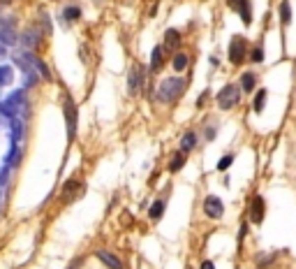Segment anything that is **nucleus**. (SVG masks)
Segmentation results:
<instances>
[{"mask_svg":"<svg viewBox=\"0 0 296 269\" xmlns=\"http://www.w3.org/2000/svg\"><path fill=\"white\" fill-rule=\"evenodd\" d=\"M185 91V79L183 77H167L162 79L158 86V100L160 102H171Z\"/></svg>","mask_w":296,"mask_h":269,"instance_id":"obj_1","label":"nucleus"},{"mask_svg":"<svg viewBox=\"0 0 296 269\" xmlns=\"http://www.w3.org/2000/svg\"><path fill=\"white\" fill-rule=\"evenodd\" d=\"M238 100H241V91H238V86H234V84L222 86L220 93H218V107H220V109L236 107Z\"/></svg>","mask_w":296,"mask_h":269,"instance_id":"obj_2","label":"nucleus"},{"mask_svg":"<svg viewBox=\"0 0 296 269\" xmlns=\"http://www.w3.org/2000/svg\"><path fill=\"white\" fill-rule=\"evenodd\" d=\"M63 114H65V123H67V139L72 142L76 137V105L69 95H65V100H63Z\"/></svg>","mask_w":296,"mask_h":269,"instance_id":"obj_3","label":"nucleus"},{"mask_svg":"<svg viewBox=\"0 0 296 269\" xmlns=\"http://www.w3.org/2000/svg\"><path fill=\"white\" fill-rule=\"evenodd\" d=\"M245 54H248L245 39L241 38V35L231 38V42H229V61L234 63V65H241V63L245 61Z\"/></svg>","mask_w":296,"mask_h":269,"instance_id":"obj_4","label":"nucleus"},{"mask_svg":"<svg viewBox=\"0 0 296 269\" xmlns=\"http://www.w3.org/2000/svg\"><path fill=\"white\" fill-rule=\"evenodd\" d=\"M204 211L208 218H222V214H225V204H222L220 197H215V195H208L204 200Z\"/></svg>","mask_w":296,"mask_h":269,"instance_id":"obj_5","label":"nucleus"},{"mask_svg":"<svg viewBox=\"0 0 296 269\" xmlns=\"http://www.w3.org/2000/svg\"><path fill=\"white\" fill-rule=\"evenodd\" d=\"M128 88H130V95H137L144 88V70L139 68V65H132V70H130Z\"/></svg>","mask_w":296,"mask_h":269,"instance_id":"obj_6","label":"nucleus"},{"mask_svg":"<svg viewBox=\"0 0 296 269\" xmlns=\"http://www.w3.org/2000/svg\"><path fill=\"white\" fill-rule=\"evenodd\" d=\"M227 5L234 9V12H238V14H241V19H243L245 26H250V21H252L250 0H227Z\"/></svg>","mask_w":296,"mask_h":269,"instance_id":"obj_7","label":"nucleus"},{"mask_svg":"<svg viewBox=\"0 0 296 269\" xmlns=\"http://www.w3.org/2000/svg\"><path fill=\"white\" fill-rule=\"evenodd\" d=\"M95 258H98L102 265H106L109 269H123V260L118 255L111 253V251H95Z\"/></svg>","mask_w":296,"mask_h":269,"instance_id":"obj_8","label":"nucleus"},{"mask_svg":"<svg viewBox=\"0 0 296 269\" xmlns=\"http://www.w3.org/2000/svg\"><path fill=\"white\" fill-rule=\"evenodd\" d=\"M23 58H26V61L31 63L33 68L37 70V75L42 79H46V81H49V79H51V72H49V68H46V63L42 61V58H37V56H33V54H28V51H26V54H23Z\"/></svg>","mask_w":296,"mask_h":269,"instance_id":"obj_9","label":"nucleus"},{"mask_svg":"<svg viewBox=\"0 0 296 269\" xmlns=\"http://www.w3.org/2000/svg\"><path fill=\"white\" fill-rule=\"evenodd\" d=\"M250 218H252V223H262V218H264V197H259V195L252 197Z\"/></svg>","mask_w":296,"mask_h":269,"instance_id":"obj_10","label":"nucleus"},{"mask_svg":"<svg viewBox=\"0 0 296 269\" xmlns=\"http://www.w3.org/2000/svg\"><path fill=\"white\" fill-rule=\"evenodd\" d=\"M0 114L7 116V118H16V116H19V105H14L12 100L0 102Z\"/></svg>","mask_w":296,"mask_h":269,"instance_id":"obj_11","label":"nucleus"},{"mask_svg":"<svg viewBox=\"0 0 296 269\" xmlns=\"http://www.w3.org/2000/svg\"><path fill=\"white\" fill-rule=\"evenodd\" d=\"M19 160H21V149H19V144H12L7 155H5V162H7L9 167H14V165H19Z\"/></svg>","mask_w":296,"mask_h":269,"instance_id":"obj_12","label":"nucleus"},{"mask_svg":"<svg viewBox=\"0 0 296 269\" xmlns=\"http://www.w3.org/2000/svg\"><path fill=\"white\" fill-rule=\"evenodd\" d=\"M23 44L28 46V49H35L39 44V33L35 28H28V31L23 33Z\"/></svg>","mask_w":296,"mask_h":269,"instance_id":"obj_13","label":"nucleus"},{"mask_svg":"<svg viewBox=\"0 0 296 269\" xmlns=\"http://www.w3.org/2000/svg\"><path fill=\"white\" fill-rule=\"evenodd\" d=\"M9 128H12V144H19V139L23 137V123L19 118H12V121H9Z\"/></svg>","mask_w":296,"mask_h":269,"instance_id":"obj_14","label":"nucleus"},{"mask_svg":"<svg viewBox=\"0 0 296 269\" xmlns=\"http://www.w3.org/2000/svg\"><path fill=\"white\" fill-rule=\"evenodd\" d=\"M14 81V70L12 65H0V86H7Z\"/></svg>","mask_w":296,"mask_h":269,"instance_id":"obj_15","label":"nucleus"},{"mask_svg":"<svg viewBox=\"0 0 296 269\" xmlns=\"http://www.w3.org/2000/svg\"><path fill=\"white\" fill-rule=\"evenodd\" d=\"M197 146V135L195 132H185L181 139V151H192Z\"/></svg>","mask_w":296,"mask_h":269,"instance_id":"obj_16","label":"nucleus"},{"mask_svg":"<svg viewBox=\"0 0 296 269\" xmlns=\"http://www.w3.org/2000/svg\"><path fill=\"white\" fill-rule=\"evenodd\" d=\"M241 86H243V91H245V93L255 91V86H257V77H255L252 72H245L243 77H241Z\"/></svg>","mask_w":296,"mask_h":269,"instance_id":"obj_17","label":"nucleus"},{"mask_svg":"<svg viewBox=\"0 0 296 269\" xmlns=\"http://www.w3.org/2000/svg\"><path fill=\"white\" fill-rule=\"evenodd\" d=\"M178 42H181V33L176 31V28H169V31L164 33V44L174 49V46L178 44Z\"/></svg>","mask_w":296,"mask_h":269,"instance_id":"obj_18","label":"nucleus"},{"mask_svg":"<svg viewBox=\"0 0 296 269\" xmlns=\"http://www.w3.org/2000/svg\"><path fill=\"white\" fill-rule=\"evenodd\" d=\"M183 165H185V151H178V154L171 158V162H169V172H178Z\"/></svg>","mask_w":296,"mask_h":269,"instance_id":"obj_19","label":"nucleus"},{"mask_svg":"<svg viewBox=\"0 0 296 269\" xmlns=\"http://www.w3.org/2000/svg\"><path fill=\"white\" fill-rule=\"evenodd\" d=\"M162 68V46H155L151 54V70H160Z\"/></svg>","mask_w":296,"mask_h":269,"instance_id":"obj_20","label":"nucleus"},{"mask_svg":"<svg viewBox=\"0 0 296 269\" xmlns=\"http://www.w3.org/2000/svg\"><path fill=\"white\" fill-rule=\"evenodd\" d=\"M0 39H2V44H16V33L12 31V28H2V33H0Z\"/></svg>","mask_w":296,"mask_h":269,"instance_id":"obj_21","label":"nucleus"},{"mask_svg":"<svg viewBox=\"0 0 296 269\" xmlns=\"http://www.w3.org/2000/svg\"><path fill=\"white\" fill-rule=\"evenodd\" d=\"M280 19H282V23L292 21V5H289V0H282L280 2Z\"/></svg>","mask_w":296,"mask_h":269,"instance_id":"obj_22","label":"nucleus"},{"mask_svg":"<svg viewBox=\"0 0 296 269\" xmlns=\"http://www.w3.org/2000/svg\"><path fill=\"white\" fill-rule=\"evenodd\" d=\"M171 65H174L176 72H181V70L188 68V54H176L174 61H171Z\"/></svg>","mask_w":296,"mask_h":269,"instance_id":"obj_23","label":"nucleus"},{"mask_svg":"<svg viewBox=\"0 0 296 269\" xmlns=\"http://www.w3.org/2000/svg\"><path fill=\"white\" fill-rule=\"evenodd\" d=\"M162 214H164V202H162V200L153 202V207H151V218H153V221H160V218H162Z\"/></svg>","mask_w":296,"mask_h":269,"instance_id":"obj_24","label":"nucleus"},{"mask_svg":"<svg viewBox=\"0 0 296 269\" xmlns=\"http://www.w3.org/2000/svg\"><path fill=\"white\" fill-rule=\"evenodd\" d=\"M63 16H65V21H76V19L81 16V9L79 7H67L65 12H63Z\"/></svg>","mask_w":296,"mask_h":269,"instance_id":"obj_25","label":"nucleus"},{"mask_svg":"<svg viewBox=\"0 0 296 269\" xmlns=\"http://www.w3.org/2000/svg\"><path fill=\"white\" fill-rule=\"evenodd\" d=\"M264 102H266V91H257V95H255V112H262Z\"/></svg>","mask_w":296,"mask_h":269,"instance_id":"obj_26","label":"nucleus"},{"mask_svg":"<svg viewBox=\"0 0 296 269\" xmlns=\"http://www.w3.org/2000/svg\"><path fill=\"white\" fill-rule=\"evenodd\" d=\"M231 162H234V155L227 154L225 158H220V162H218V169H227L229 165H231Z\"/></svg>","mask_w":296,"mask_h":269,"instance_id":"obj_27","label":"nucleus"},{"mask_svg":"<svg viewBox=\"0 0 296 269\" xmlns=\"http://www.w3.org/2000/svg\"><path fill=\"white\" fill-rule=\"evenodd\" d=\"M7 100H12L14 105H19V107H21V105H23V91H14V93H12V95L7 98Z\"/></svg>","mask_w":296,"mask_h":269,"instance_id":"obj_28","label":"nucleus"},{"mask_svg":"<svg viewBox=\"0 0 296 269\" xmlns=\"http://www.w3.org/2000/svg\"><path fill=\"white\" fill-rule=\"evenodd\" d=\"M264 61V54H262V46L252 49V63H262Z\"/></svg>","mask_w":296,"mask_h":269,"instance_id":"obj_29","label":"nucleus"},{"mask_svg":"<svg viewBox=\"0 0 296 269\" xmlns=\"http://www.w3.org/2000/svg\"><path fill=\"white\" fill-rule=\"evenodd\" d=\"M201 269H215V265H213L211 260H206V262H201Z\"/></svg>","mask_w":296,"mask_h":269,"instance_id":"obj_30","label":"nucleus"},{"mask_svg":"<svg viewBox=\"0 0 296 269\" xmlns=\"http://www.w3.org/2000/svg\"><path fill=\"white\" fill-rule=\"evenodd\" d=\"M0 56H2V46H0Z\"/></svg>","mask_w":296,"mask_h":269,"instance_id":"obj_31","label":"nucleus"}]
</instances>
